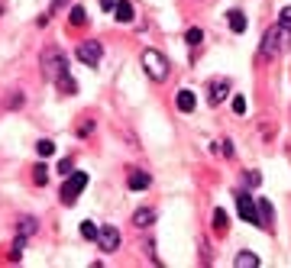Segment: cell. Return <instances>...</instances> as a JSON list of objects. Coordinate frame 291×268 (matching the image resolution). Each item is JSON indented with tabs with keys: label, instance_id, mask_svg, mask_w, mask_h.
I'll list each match as a JSON object with an SVG mask.
<instances>
[{
	"label": "cell",
	"instance_id": "cell-1",
	"mask_svg": "<svg viewBox=\"0 0 291 268\" xmlns=\"http://www.w3.org/2000/svg\"><path fill=\"white\" fill-rule=\"evenodd\" d=\"M288 39H291V32L281 29V26L275 23L272 29H266V36H262V42H259V55H262V58H278L281 49L288 46Z\"/></svg>",
	"mask_w": 291,
	"mask_h": 268
},
{
	"label": "cell",
	"instance_id": "cell-2",
	"mask_svg": "<svg viewBox=\"0 0 291 268\" xmlns=\"http://www.w3.org/2000/svg\"><path fill=\"white\" fill-rule=\"evenodd\" d=\"M42 75H46L49 81H58L61 75H68V58H65V52L55 49V46H49L46 52H42Z\"/></svg>",
	"mask_w": 291,
	"mask_h": 268
},
{
	"label": "cell",
	"instance_id": "cell-3",
	"mask_svg": "<svg viewBox=\"0 0 291 268\" xmlns=\"http://www.w3.org/2000/svg\"><path fill=\"white\" fill-rule=\"evenodd\" d=\"M143 68H146V75L152 78V81H165V78H169V61H165V55L155 52V49L143 52Z\"/></svg>",
	"mask_w": 291,
	"mask_h": 268
},
{
	"label": "cell",
	"instance_id": "cell-4",
	"mask_svg": "<svg viewBox=\"0 0 291 268\" xmlns=\"http://www.w3.org/2000/svg\"><path fill=\"white\" fill-rule=\"evenodd\" d=\"M87 172H72V175H65V184H61V204H75L78 200V194L87 187Z\"/></svg>",
	"mask_w": 291,
	"mask_h": 268
},
{
	"label": "cell",
	"instance_id": "cell-5",
	"mask_svg": "<svg viewBox=\"0 0 291 268\" xmlns=\"http://www.w3.org/2000/svg\"><path fill=\"white\" fill-rule=\"evenodd\" d=\"M75 55H78V61H81V65L97 68V65H101V55H104V46H101L97 39H84V42H78Z\"/></svg>",
	"mask_w": 291,
	"mask_h": 268
},
{
	"label": "cell",
	"instance_id": "cell-6",
	"mask_svg": "<svg viewBox=\"0 0 291 268\" xmlns=\"http://www.w3.org/2000/svg\"><path fill=\"white\" fill-rule=\"evenodd\" d=\"M236 210H240V217H243L246 223L262 226V223H259V210H255V200L249 197V191H236Z\"/></svg>",
	"mask_w": 291,
	"mask_h": 268
},
{
	"label": "cell",
	"instance_id": "cell-7",
	"mask_svg": "<svg viewBox=\"0 0 291 268\" xmlns=\"http://www.w3.org/2000/svg\"><path fill=\"white\" fill-rule=\"evenodd\" d=\"M97 246H101L104 252H117V249H120V229L117 226H101V233H97Z\"/></svg>",
	"mask_w": 291,
	"mask_h": 268
},
{
	"label": "cell",
	"instance_id": "cell-8",
	"mask_svg": "<svg viewBox=\"0 0 291 268\" xmlns=\"http://www.w3.org/2000/svg\"><path fill=\"white\" fill-rule=\"evenodd\" d=\"M227 97H230V84H227V81H217V84H210V91H207V100H210V107L223 104Z\"/></svg>",
	"mask_w": 291,
	"mask_h": 268
},
{
	"label": "cell",
	"instance_id": "cell-9",
	"mask_svg": "<svg viewBox=\"0 0 291 268\" xmlns=\"http://www.w3.org/2000/svg\"><path fill=\"white\" fill-rule=\"evenodd\" d=\"M155 223V210L152 207H139L136 213H133V226H139V229H149Z\"/></svg>",
	"mask_w": 291,
	"mask_h": 268
},
{
	"label": "cell",
	"instance_id": "cell-10",
	"mask_svg": "<svg viewBox=\"0 0 291 268\" xmlns=\"http://www.w3.org/2000/svg\"><path fill=\"white\" fill-rule=\"evenodd\" d=\"M175 104H178L181 113H194V107H198V97H194V91H178Z\"/></svg>",
	"mask_w": 291,
	"mask_h": 268
},
{
	"label": "cell",
	"instance_id": "cell-11",
	"mask_svg": "<svg viewBox=\"0 0 291 268\" xmlns=\"http://www.w3.org/2000/svg\"><path fill=\"white\" fill-rule=\"evenodd\" d=\"M126 184H130V191H146V187L152 184V178H149L146 172H130Z\"/></svg>",
	"mask_w": 291,
	"mask_h": 268
},
{
	"label": "cell",
	"instance_id": "cell-12",
	"mask_svg": "<svg viewBox=\"0 0 291 268\" xmlns=\"http://www.w3.org/2000/svg\"><path fill=\"white\" fill-rule=\"evenodd\" d=\"M227 23H230L233 32H246V26H249V20H246L243 10H230V13H227Z\"/></svg>",
	"mask_w": 291,
	"mask_h": 268
},
{
	"label": "cell",
	"instance_id": "cell-13",
	"mask_svg": "<svg viewBox=\"0 0 291 268\" xmlns=\"http://www.w3.org/2000/svg\"><path fill=\"white\" fill-rule=\"evenodd\" d=\"M255 210H259V223L272 229V223H275V217H272V213H275V210H272V204L269 200H255Z\"/></svg>",
	"mask_w": 291,
	"mask_h": 268
},
{
	"label": "cell",
	"instance_id": "cell-14",
	"mask_svg": "<svg viewBox=\"0 0 291 268\" xmlns=\"http://www.w3.org/2000/svg\"><path fill=\"white\" fill-rule=\"evenodd\" d=\"M113 16H117V20L120 23H130V20H133V4H130V0H117V10H113Z\"/></svg>",
	"mask_w": 291,
	"mask_h": 268
},
{
	"label": "cell",
	"instance_id": "cell-15",
	"mask_svg": "<svg viewBox=\"0 0 291 268\" xmlns=\"http://www.w3.org/2000/svg\"><path fill=\"white\" fill-rule=\"evenodd\" d=\"M233 265L236 268H259V255H255V252H236Z\"/></svg>",
	"mask_w": 291,
	"mask_h": 268
},
{
	"label": "cell",
	"instance_id": "cell-16",
	"mask_svg": "<svg viewBox=\"0 0 291 268\" xmlns=\"http://www.w3.org/2000/svg\"><path fill=\"white\" fill-rule=\"evenodd\" d=\"M36 229H39L36 217H20V223H16V233H23V236H33Z\"/></svg>",
	"mask_w": 291,
	"mask_h": 268
},
{
	"label": "cell",
	"instance_id": "cell-17",
	"mask_svg": "<svg viewBox=\"0 0 291 268\" xmlns=\"http://www.w3.org/2000/svg\"><path fill=\"white\" fill-rule=\"evenodd\" d=\"M184 42H188V46H201V42H204V29H198V26H191V29L184 32Z\"/></svg>",
	"mask_w": 291,
	"mask_h": 268
},
{
	"label": "cell",
	"instance_id": "cell-18",
	"mask_svg": "<svg viewBox=\"0 0 291 268\" xmlns=\"http://www.w3.org/2000/svg\"><path fill=\"white\" fill-rule=\"evenodd\" d=\"M97 233H101V229H97L91 220H84V223H81V236L87 239V243H97Z\"/></svg>",
	"mask_w": 291,
	"mask_h": 268
},
{
	"label": "cell",
	"instance_id": "cell-19",
	"mask_svg": "<svg viewBox=\"0 0 291 268\" xmlns=\"http://www.w3.org/2000/svg\"><path fill=\"white\" fill-rule=\"evenodd\" d=\"M55 84H58V87H61L65 94H75V91H78V84H75V78H72V75H61Z\"/></svg>",
	"mask_w": 291,
	"mask_h": 268
},
{
	"label": "cell",
	"instance_id": "cell-20",
	"mask_svg": "<svg viewBox=\"0 0 291 268\" xmlns=\"http://www.w3.org/2000/svg\"><path fill=\"white\" fill-rule=\"evenodd\" d=\"M214 229L217 233H227V210H214Z\"/></svg>",
	"mask_w": 291,
	"mask_h": 268
},
{
	"label": "cell",
	"instance_id": "cell-21",
	"mask_svg": "<svg viewBox=\"0 0 291 268\" xmlns=\"http://www.w3.org/2000/svg\"><path fill=\"white\" fill-rule=\"evenodd\" d=\"M68 20H72V26H84V23H87L84 7H72V16H68Z\"/></svg>",
	"mask_w": 291,
	"mask_h": 268
},
{
	"label": "cell",
	"instance_id": "cell-22",
	"mask_svg": "<svg viewBox=\"0 0 291 268\" xmlns=\"http://www.w3.org/2000/svg\"><path fill=\"white\" fill-rule=\"evenodd\" d=\"M33 178H36V184H46V181H49V168L42 165V162L33 165Z\"/></svg>",
	"mask_w": 291,
	"mask_h": 268
},
{
	"label": "cell",
	"instance_id": "cell-23",
	"mask_svg": "<svg viewBox=\"0 0 291 268\" xmlns=\"http://www.w3.org/2000/svg\"><path fill=\"white\" fill-rule=\"evenodd\" d=\"M36 152H39L42 158H46V155H52V152H55V142H49V139H39V142H36Z\"/></svg>",
	"mask_w": 291,
	"mask_h": 268
},
{
	"label": "cell",
	"instance_id": "cell-24",
	"mask_svg": "<svg viewBox=\"0 0 291 268\" xmlns=\"http://www.w3.org/2000/svg\"><path fill=\"white\" fill-rule=\"evenodd\" d=\"M230 104H233V113H236V117H243V113H246V97H243V94H236Z\"/></svg>",
	"mask_w": 291,
	"mask_h": 268
},
{
	"label": "cell",
	"instance_id": "cell-25",
	"mask_svg": "<svg viewBox=\"0 0 291 268\" xmlns=\"http://www.w3.org/2000/svg\"><path fill=\"white\" fill-rule=\"evenodd\" d=\"M278 26H281V29H288V32H291V7H285V10L278 13Z\"/></svg>",
	"mask_w": 291,
	"mask_h": 268
},
{
	"label": "cell",
	"instance_id": "cell-26",
	"mask_svg": "<svg viewBox=\"0 0 291 268\" xmlns=\"http://www.w3.org/2000/svg\"><path fill=\"white\" fill-rule=\"evenodd\" d=\"M75 172V162H72V158H61V162H58V175H72Z\"/></svg>",
	"mask_w": 291,
	"mask_h": 268
},
{
	"label": "cell",
	"instance_id": "cell-27",
	"mask_svg": "<svg viewBox=\"0 0 291 268\" xmlns=\"http://www.w3.org/2000/svg\"><path fill=\"white\" fill-rule=\"evenodd\" d=\"M101 10L104 13H113V10H117V0H101Z\"/></svg>",
	"mask_w": 291,
	"mask_h": 268
},
{
	"label": "cell",
	"instance_id": "cell-28",
	"mask_svg": "<svg viewBox=\"0 0 291 268\" xmlns=\"http://www.w3.org/2000/svg\"><path fill=\"white\" fill-rule=\"evenodd\" d=\"M61 7H68V0H52V7H49V13H58Z\"/></svg>",
	"mask_w": 291,
	"mask_h": 268
},
{
	"label": "cell",
	"instance_id": "cell-29",
	"mask_svg": "<svg viewBox=\"0 0 291 268\" xmlns=\"http://www.w3.org/2000/svg\"><path fill=\"white\" fill-rule=\"evenodd\" d=\"M91 129H94V123L87 120V123H81V126H78V136H87V132H91Z\"/></svg>",
	"mask_w": 291,
	"mask_h": 268
},
{
	"label": "cell",
	"instance_id": "cell-30",
	"mask_svg": "<svg viewBox=\"0 0 291 268\" xmlns=\"http://www.w3.org/2000/svg\"><path fill=\"white\" fill-rule=\"evenodd\" d=\"M246 181H249V187L259 184V172H246Z\"/></svg>",
	"mask_w": 291,
	"mask_h": 268
}]
</instances>
